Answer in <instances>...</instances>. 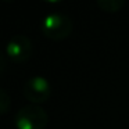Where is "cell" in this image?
Returning <instances> with one entry per match:
<instances>
[{"instance_id": "obj_5", "label": "cell", "mask_w": 129, "mask_h": 129, "mask_svg": "<svg viewBox=\"0 0 129 129\" xmlns=\"http://www.w3.org/2000/svg\"><path fill=\"white\" fill-rule=\"evenodd\" d=\"M97 6L103 11L115 13V11H119L125 6V2L123 0H97Z\"/></svg>"}, {"instance_id": "obj_7", "label": "cell", "mask_w": 129, "mask_h": 129, "mask_svg": "<svg viewBox=\"0 0 129 129\" xmlns=\"http://www.w3.org/2000/svg\"><path fill=\"white\" fill-rule=\"evenodd\" d=\"M4 67H6V58H4V54L0 50V76H2V74L4 71Z\"/></svg>"}, {"instance_id": "obj_2", "label": "cell", "mask_w": 129, "mask_h": 129, "mask_svg": "<svg viewBox=\"0 0 129 129\" xmlns=\"http://www.w3.org/2000/svg\"><path fill=\"white\" fill-rule=\"evenodd\" d=\"M40 29H42L43 35L47 36L49 39L61 40L71 34L72 21L62 13H51L43 18Z\"/></svg>"}, {"instance_id": "obj_6", "label": "cell", "mask_w": 129, "mask_h": 129, "mask_svg": "<svg viewBox=\"0 0 129 129\" xmlns=\"http://www.w3.org/2000/svg\"><path fill=\"white\" fill-rule=\"evenodd\" d=\"M11 107V97L4 89L0 87V115L6 114Z\"/></svg>"}, {"instance_id": "obj_4", "label": "cell", "mask_w": 129, "mask_h": 129, "mask_svg": "<svg viewBox=\"0 0 129 129\" xmlns=\"http://www.w3.org/2000/svg\"><path fill=\"white\" fill-rule=\"evenodd\" d=\"M32 42L26 35L17 34L11 36V39L6 45V54L9 56L10 60L15 62H24L29 60L32 56Z\"/></svg>"}, {"instance_id": "obj_3", "label": "cell", "mask_w": 129, "mask_h": 129, "mask_svg": "<svg viewBox=\"0 0 129 129\" xmlns=\"http://www.w3.org/2000/svg\"><path fill=\"white\" fill-rule=\"evenodd\" d=\"M51 93L50 82L42 75L31 76L24 85V94L31 104H39L49 100Z\"/></svg>"}, {"instance_id": "obj_1", "label": "cell", "mask_w": 129, "mask_h": 129, "mask_svg": "<svg viewBox=\"0 0 129 129\" xmlns=\"http://www.w3.org/2000/svg\"><path fill=\"white\" fill-rule=\"evenodd\" d=\"M47 122V112L39 104H26L21 107L14 117L17 129H45Z\"/></svg>"}]
</instances>
